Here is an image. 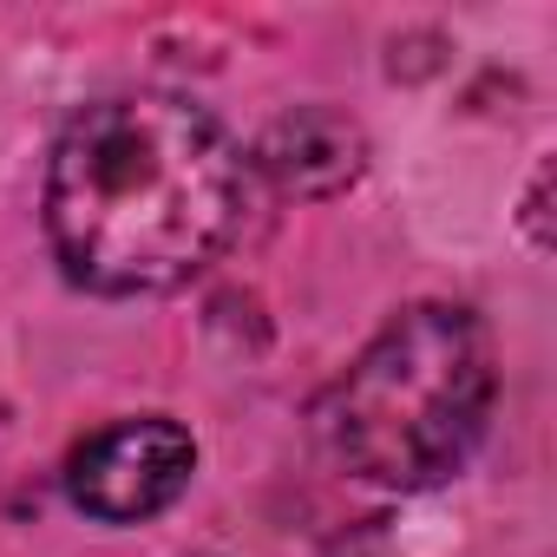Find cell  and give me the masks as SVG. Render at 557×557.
Segmentation results:
<instances>
[{"mask_svg": "<svg viewBox=\"0 0 557 557\" xmlns=\"http://www.w3.org/2000/svg\"><path fill=\"white\" fill-rule=\"evenodd\" d=\"M249 210V158L177 92L86 106L47 164V236L92 296H164L203 275Z\"/></svg>", "mask_w": 557, "mask_h": 557, "instance_id": "obj_1", "label": "cell"}, {"mask_svg": "<svg viewBox=\"0 0 557 557\" xmlns=\"http://www.w3.org/2000/svg\"><path fill=\"white\" fill-rule=\"evenodd\" d=\"M492 394L498 374L479 315L459 302H413L329 387L322 433L355 479L433 492L485 440Z\"/></svg>", "mask_w": 557, "mask_h": 557, "instance_id": "obj_2", "label": "cell"}, {"mask_svg": "<svg viewBox=\"0 0 557 557\" xmlns=\"http://www.w3.org/2000/svg\"><path fill=\"white\" fill-rule=\"evenodd\" d=\"M190 472H197V440L164 413H138L73 446L66 498L99 524H145L190 485Z\"/></svg>", "mask_w": 557, "mask_h": 557, "instance_id": "obj_3", "label": "cell"}, {"mask_svg": "<svg viewBox=\"0 0 557 557\" xmlns=\"http://www.w3.org/2000/svg\"><path fill=\"white\" fill-rule=\"evenodd\" d=\"M256 164L283 190H296V197H335V190H348L368 171V138H361V125L348 112L296 106V112H283L262 132Z\"/></svg>", "mask_w": 557, "mask_h": 557, "instance_id": "obj_4", "label": "cell"}]
</instances>
